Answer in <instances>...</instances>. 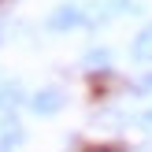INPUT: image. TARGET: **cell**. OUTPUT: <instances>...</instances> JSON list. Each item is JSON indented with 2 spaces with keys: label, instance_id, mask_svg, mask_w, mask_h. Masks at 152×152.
<instances>
[{
  "label": "cell",
  "instance_id": "6da1fadb",
  "mask_svg": "<svg viewBox=\"0 0 152 152\" xmlns=\"http://www.w3.org/2000/svg\"><path fill=\"white\" fill-rule=\"evenodd\" d=\"M30 111H34L37 119H48V115H59V111L67 108V93L59 86H45V89H37V93H30Z\"/></svg>",
  "mask_w": 152,
  "mask_h": 152
},
{
  "label": "cell",
  "instance_id": "7a4b0ae2",
  "mask_svg": "<svg viewBox=\"0 0 152 152\" xmlns=\"http://www.w3.org/2000/svg\"><path fill=\"white\" fill-rule=\"evenodd\" d=\"M86 7H78V4H59L56 11H48V19H45V26L52 30V34H71V30H78V26H86Z\"/></svg>",
  "mask_w": 152,
  "mask_h": 152
},
{
  "label": "cell",
  "instance_id": "3957f363",
  "mask_svg": "<svg viewBox=\"0 0 152 152\" xmlns=\"http://www.w3.org/2000/svg\"><path fill=\"white\" fill-rule=\"evenodd\" d=\"M22 141H26V134H22V123H19L15 115H0V152L19 148Z\"/></svg>",
  "mask_w": 152,
  "mask_h": 152
},
{
  "label": "cell",
  "instance_id": "277c9868",
  "mask_svg": "<svg viewBox=\"0 0 152 152\" xmlns=\"http://www.w3.org/2000/svg\"><path fill=\"white\" fill-rule=\"evenodd\" d=\"M26 89L19 86V82H0V115H11L19 104H26Z\"/></svg>",
  "mask_w": 152,
  "mask_h": 152
},
{
  "label": "cell",
  "instance_id": "5b68a950",
  "mask_svg": "<svg viewBox=\"0 0 152 152\" xmlns=\"http://www.w3.org/2000/svg\"><path fill=\"white\" fill-rule=\"evenodd\" d=\"M130 56L137 59V63H152V22L145 30H137V37H134V45H130Z\"/></svg>",
  "mask_w": 152,
  "mask_h": 152
},
{
  "label": "cell",
  "instance_id": "8992f818",
  "mask_svg": "<svg viewBox=\"0 0 152 152\" xmlns=\"http://www.w3.org/2000/svg\"><path fill=\"white\" fill-rule=\"evenodd\" d=\"M82 63L89 67L93 74H100V71H108V63H111V48H104V45H93V48L86 52V59Z\"/></svg>",
  "mask_w": 152,
  "mask_h": 152
},
{
  "label": "cell",
  "instance_id": "52a82bcc",
  "mask_svg": "<svg viewBox=\"0 0 152 152\" xmlns=\"http://www.w3.org/2000/svg\"><path fill=\"white\" fill-rule=\"evenodd\" d=\"M104 15H141V4L137 0H104Z\"/></svg>",
  "mask_w": 152,
  "mask_h": 152
},
{
  "label": "cell",
  "instance_id": "ba28073f",
  "mask_svg": "<svg viewBox=\"0 0 152 152\" xmlns=\"http://www.w3.org/2000/svg\"><path fill=\"white\" fill-rule=\"evenodd\" d=\"M7 7H11V0H0V45H4V34H7Z\"/></svg>",
  "mask_w": 152,
  "mask_h": 152
},
{
  "label": "cell",
  "instance_id": "9c48e42d",
  "mask_svg": "<svg viewBox=\"0 0 152 152\" xmlns=\"http://www.w3.org/2000/svg\"><path fill=\"white\" fill-rule=\"evenodd\" d=\"M134 93H141V96H145V93H152V74H145L141 82H134Z\"/></svg>",
  "mask_w": 152,
  "mask_h": 152
},
{
  "label": "cell",
  "instance_id": "30bf717a",
  "mask_svg": "<svg viewBox=\"0 0 152 152\" xmlns=\"http://www.w3.org/2000/svg\"><path fill=\"white\" fill-rule=\"evenodd\" d=\"M86 152H126L123 145H93V148H86Z\"/></svg>",
  "mask_w": 152,
  "mask_h": 152
}]
</instances>
